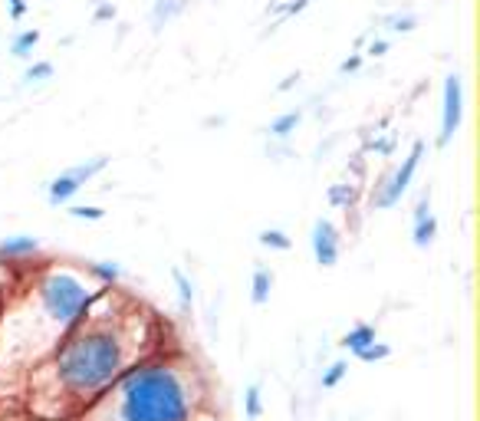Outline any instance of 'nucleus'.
Returning a JSON list of instances; mask_svg holds the SVG:
<instances>
[{
	"instance_id": "9",
	"label": "nucleus",
	"mask_w": 480,
	"mask_h": 421,
	"mask_svg": "<svg viewBox=\"0 0 480 421\" xmlns=\"http://www.w3.org/2000/svg\"><path fill=\"white\" fill-rule=\"evenodd\" d=\"M89 273V280L96 283V287H119L122 283V267L119 264H109V260H93L83 267Z\"/></svg>"
},
{
	"instance_id": "22",
	"label": "nucleus",
	"mask_w": 480,
	"mask_h": 421,
	"mask_svg": "<svg viewBox=\"0 0 480 421\" xmlns=\"http://www.w3.org/2000/svg\"><path fill=\"white\" fill-rule=\"evenodd\" d=\"M69 218H76V220H102V218H106V210L93 208V204H73V208H69Z\"/></svg>"
},
{
	"instance_id": "5",
	"label": "nucleus",
	"mask_w": 480,
	"mask_h": 421,
	"mask_svg": "<svg viewBox=\"0 0 480 421\" xmlns=\"http://www.w3.org/2000/svg\"><path fill=\"white\" fill-rule=\"evenodd\" d=\"M464 119V76L461 73H448L441 89V132H438V148H448L454 135L461 129Z\"/></svg>"
},
{
	"instance_id": "15",
	"label": "nucleus",
	"mask_w": 480,
	"mask_h": 421,
	"mask_svg": "<svg viewBox=\"0 0 480 421\" xmlns=\"http://www.w3.org/2000/svg\"><path fill=\"white\" fill-rule=\"evenodd\" d=\"M37 43H40V30H20L17 37L10 40V57L30 59V53H33Z\"/></svg>"
},
{
	"instance_id": "3",
	"label": "nucleus",
	"mask_w": 480,
	"mask_h": 421,
	"mask_svg": "<svg viewBox=\"0 0 480 421\" xmlns=\"http://www.w3.org/2000/svg\"><path fill=\"white\" fill-rule=\"evenodd\" d=\"M424 152H428V142L424 139H414V145H412V152L404 155L402 158V165L395 168L388 178H385L378 188H375V194H372V204L378 210H388V208H395V204L402 202L404 198V192L412 188V182H414V175H418V165H422V158H424Z\"/></svg>"
},
{
	"instance_id": "27",
	"label": "nucleus",
	"mask_w": 480,
	"mask_h": 421,
	"mask_svg": "<svg viewBox=\"0 0 480 421\" xmlns=\"http://www.w3.org/2000/svg\"><path fill=\"white\" fill-rule=\"evenodd\" d=\"M297 73H293V76H287V79H283V83H280V93H287V89H293V86H297Z\"/></svg>"
},
{
	"instance_id": "17",
	"label": "nucleus",
	"mask_w": 480,
	"mask_h": 421,
	"mask_svg": "<svg viewBox=\"0 0 480 421\" xmlns=\"http://www.w3.org/2000/svg\"><path fill=\"white\" fill-rule=\"evenodd\" d=\"M346 375H349V363H346V359H339V363H333V365H329V369H326V372H323L319 385H323V389H326V392H329V389H336V385L342 382Z\"/></svg>"
},
{
	"instance_id": "23",
	"label": "nucleus",
	"mask_w": 480,
	"mask_h": 421,
	"mask_svg": "<svg viewBox=\"0 0 480 421\" xmlns=\"http://www.w3.org/2000/svg\"><path fill=\"white\" fill-rule=\"evenodd\" d=\"M362 63H365L362 53H352V57H346L342 63H339V76H352V73H359V69H362Z\"/></svg>"
},
{
	"instance_id": "21",
	"label": "nucleus",
	"mask_w": 480,
	"mask_h": 421,
	"mask_svg": "<svg viewBox=\"0 0 480 421\" xmlns=\"http://www.w3.org/2000/svg\"><path fill=\"white\" fill-rule=\"evenodd\" d=\"M392 355V345H385V343H372L369 349H362V353L356 355L359 363H385Z\"/></svg>"
},
{
	"instance_id": "2",
	"label": "nucleus",
	"mask_w": 480,
	"mask_h": 421,
	"mask_svg": "<svg viewBox=\"0 0 480 421\" xmlns=\"http://www.w3.org/2000/svg\"><path fill=\"white\" fill-rule=\"evenodd\" d=\"M211 375L188 349L168 345L135 363L73 421H194L211 408Z\"/></svg>"
},
{
	"instance_id": "26",
	"label": "nucleus",
	"mask_w": 480,
	"mask_h": 421,
	"mask_svg": "<svg viewBox=\"0 0 480 421\" xmlns=\"http://www.w3.org/2000/svg\"><path fill=\"white\" fill-rule=\"evenodd\" d=\"M112 17H116V7H112V4H99L96 20H112Z\"/></svg>"
},
{
	"instance_id": "28",
	"label": "nucleus",
	"mask_w": 480,
	"mask_h": 421,
	"mask_svg": "<svg viewBox=\"0 0 480 421\" xmlns=\"http://www.w3.org/2000/svg\"><path fill=\"white\" fill-rule=\"evenodd\" d=\"M194 421H221V418L214 415V408H208V412H201V415H198V418H194Z\"/></svg>"
},
{
	"instance_id": "29",
	"label": "nucleus",
	"mask_w": 480,
	"mask_h": 421,
	"mask_svg": "<svg viewBox=\"0 0 480 421\" xmlns=\"http://www.w3.org/2000/svg\"><path fill=\"white\" fill-rule=\"evenodd\" d=\"M0 421H30V418H10V415H0Z\"/></svg>"
},
{
	"instance_id": "12",
	"label": "nucleus",
	"mask_w": 480,
	"mask_h": 421,
	"mask_svg": "<svg viewBox=\"0 0 480 421\" xmlns=\"http://www.w3.org/2000/svg\"><path fill=\"white\" fill-rule=\"evenodd\" d=\"M172 280H174V287H178V307H182V316H191V309H194V283H191V277H188L182 267H174Z\"/></svg>"
},
{
	"instance_id": "14",
	"label": "nucleus",
	"mask_w": 480,
	"mask_h": 421,
	"mask_svg": "<svg viewBox=\"0 0 480 421\" xmlns=\"http://www.w3.org/2000/svg\"><path fill=\"white\" fill-rule=\"evenodd\" d=\"M434 237H438V218L434 214H428L424 220H414V228H412V240H414V247H431Z\"/></svg>"
},
{
	"instance_id": "7",
	"label": "nucleus",
	"mask_w": 480,
	"mask_h": 421,
	"mask_svg": "<svg viewBox=\"0 0 480 421\" xmlns=\"http://www.w3.org/2000/svg\"><path fill=\"white\" fill-rule=\"evenodd\" d=\"M37 254H40V240L37 237L20 234V237L0 240V264H23V260L37 257Z\"/></svg>"
},
{
	"instance_id": "18",
	"label": "nucleus",
	"mask_w": 480,
	"mask_h": 421,
	"mask_svg": "<svg viewBox=\"0 0 480 421\" xmlns=\"http://www.w3.org/2000/svg\"><path fill=\"white\" fill-rule=\"evenodd\" d=\"M356 202V184H333L329 188V204L333 208H349Z\"/></svg>"
},
{
	"instance_id": "19",
	"label": "nucleus",
	"mask_w": 480,
	"mask_h": 421,
	"mask_svg": "<svg viewBox=\"0 0 480 421\" xmlns=\"http://www.w3.org/2000/svg\"><path fill=\"white\" fill-rule=\"evenodd\" d=\"M260 244L263 247H270V250H289L293 247V240L283 234V230H277V228H267V230H260Z\"/></svg>"
},
{
	"instance_id": "25",
	"label": "nucleus",
	"mask_w": 480,
	"mask_h": 421,
	"mask_svg": "<svg viewBox=\"0 0 480 421\" xmlns=\"http://www.w3.org/2000/svg\"><path fill=\"white\" fill-rule=\"evenodd\" d=\"M23 13H27V0H10V17L20 20Z\"/></svg>"
},
{
	"instance_id": "16",
	"label": "nucleus",
	"mask_w": 480,
	"mask_h": 421,
	"mask_svg": "<svg viewBox=\"0 0 480 421\" xmlns=\"http://www.w3.org/2000/svg\"><path fill=\"white\" fill-rule=\"evenodd\" d=\"M53 73H57V67H53L49 59H37V63H30V67L23 69V79H27V83H43V79H53Z\"/></svg>"
},
{
	"instance_id": "10",
	"label": "nucleus",
	"mask_w": 480,
	"mask_h": 421,
	"mask_svg": "<svg viewBox=\"0 0 480 421\" xmlns=\"http://www.w3.org/2000/svg\"><path fill=\"white\" fill-rule=\"evenodd\" d=\"M270 290H273V270L260 264V267L253 270V277H250V303H253V307H267Z\"/></svg>"
},
{
	"instance_id": "8",
	"label": "nucleus",
	"mask_w": 480,
	"mask_h": 421,
	"mask_svg": "<svg viewBox=\"0 0 480 421\" xmlns=\"http://www.w3.org/2000/svg\"><path fill=\"white\" fill-rule=\"evenodd\" d=\"M372 343H378V333H375V326L372 323H356L352 329H349L346 336H342V349L352 355H359L362 349H369Z\"/></svg>"
},
{
	"instance_id": "4",
	"label": "nucleus",
	"mask_w": 480,
	"mask_h": 421,
	"mask_svg": "<svg viewBox=\"0 0 480 421\" xmlns=\"http://www.w3.org/2000/svg\"><path fill=\"white\" fill-rule=\"evenodd\" d=\"M106 168H109V158L106 155H96V158H89V162H79V165H73V168H67V172H59L57 178L47 184V202L53 204V208L69 204L83 192V184H89L96 175L106 172Z\"/></svg>"
},
{
	"instance_id": "24",
	"label": "nucleus",
	"mask_w": 480,
	"mask_h": 421,
	"mask_svg": "<svg viewBox=\"0 0 480 421\" xmlns=\"http://www.w3.org/2000/svg\"><path fill=\"white\" fill-rule=\"evenodd\" d=\"M385 53H388V40H385V37L372 40V43H369V49H365V57H372V59L385 57Z\"/></svg>"
},
{
	"instance_id": "13",
	"label": "nucleus",
	"mask_w": 480,
	"mask_h": 421,
	"mask_svg": "<svg viewBox=\"0 0 480 421\" xmlns=\"http://www.w3.org/2000/svg\"><path fill=\"white\" fill-rule=\"evenodd\" d=\"M244 418L247 421L263 418V385L260 382H250L247 392H244Z\"/></svg>"
},
{
	"instance_id": "20",
	"label": "nucleus",
	"mask_w": 480,
	"mask_h": 421,
	"mask_svg": "<svg viewBox=\"0 0 480 421\" xmlns=\"http://www.w3.org/2000/svg\"><path fill=\"white\" fill-rule=\"evenodd\" d=\"M385 23H388L392 33H412V30L418 27V17H414V13H392Z\"/></svg>"
},
{
	"instance_id": "11",
	"label": "nucleus",
	"mask_w": 480,
	"mask_h": 421,
	"mask_svg": "<svg viewBox=\"0 0 480 421\" xmlns=\"http://www.w3.org/2000/svg\"><path fill=\"white\" fill-rule=\"evenodd\" d=\"M303 122V112L299 109H289V112H280L273 122L267 125L270 139H289V135L297 132V125Z\"/></svg>"
},
{
	"instance_id": "6",
	"label": "nucleus",
	"mask_w": 480,
	"mask_h": 421,
	"mask_svg": "<svg viewBox=\"0 0 480 421\" xmlns=\"http://www.w3.org/2000/svg\"><path fill=\"white\" fill-rule=\"evenodd\" d=\"M309 247H313V257H316L319 267H336L339 254H342V234H339V228L333 220L319 218V220H313Z\"/></svg>"
},
{
	"instance_id": "1",
	"label": "nucleus",
	"mask_w": 480,
	"mask_h": 421,
	"mask_svg": "<svg viewBox=\"0 0 480 421\" xmlns=\"http://www.w3.org/2000/svg\"><path fill=\"white\" fill-rule=\"evenodd\" d=\"M168 345L174 339L155 309L119 287H99L53 353L27 372L23 412L30 421H73L135 363Z\"/></svg>"
}]
</instances>
